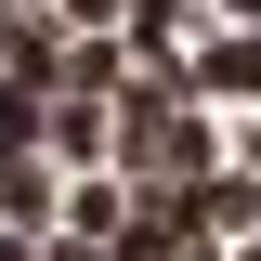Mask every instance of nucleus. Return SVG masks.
<instances>
[{
    "label": "nucleus",
    "instance_id": "nucleus-1",
    "mask_svg": "<svg viewBox=\"0 0 261 261\" xmlns=\"http://www.w3.org/2000/svg\"><path fill=\"white\" fill-rule=\"evenodd\" d=\"M209 79H222V92H261V39H235V53H209Z\"/></svg>",
    "mask_w": 261,
    "mask_h": 261
}]
</instances>
